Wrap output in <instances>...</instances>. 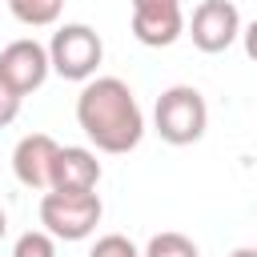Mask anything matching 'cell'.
I'll list each match as a JSON object with an SVG mask.
<instances>
[{
	"instance_id": "cell-9",
	"label": "cell",
	"mask_w": 257,
	"mask_h": 257,
	"mask_svg": "<svg viewBox=\"0 0 257 257\" xmlns=\"http://www.w3.org/2000/svg\"><path fill=\"white\" fill-rule=\"evenodd\" d=\"M100 185V161L84 145H60L52 161V189L64 193H88Z\"/></svg>"
},
{
	"instance_id": "cell-7",
	"label": "cell",
	"mask_w": 257,
	"mask_h": 257,
	"mask_svg": "<svg viewBox=\"0 0 257 257\" xmlns=\"http://www.w3.org/2000/svg\"><path fill=\"white\" fill-rule=\"evenodd\" d=\"M185 32L181 0H133V36L149 48H169Z\"/></svg>"
},
{
	"instance_id": "cell-10",
	"label": "cell",
	"mask_w": 257,
	"mask_h": 257,
	"mask_svg": "<svg viewBox=\"0 0 257 257\" xmlns=\"http://www.w3.org/2000/svg\"><path fill=\"white\" fill-rule=\"evenodd\" d=\"M8 12L28 28H48V24L60 20L64 0H8Z\"/></svg>"
},
{
	"instance_id": "cell-8",
	"label": "cell",
	"mask_w": 257,
	"mask_h": 257,
	"mask_svg": "<svg viewBox=\"0 0 257 257\" xmlns=\"http://www.w3.org/2000/svg\"><path fill=\"white\" fill-rule=\"evenodd\" d=\"M56 141L48 133H28L12 149V173L24 189H52V161H56Z\"/></svg>"
},
{
	"instance_id": "cell-14",
	"label": "cell",
	"mask_w": 257,
	"mask_h": 257,
	"mask_svg": "<svg viewBox=\"0 0 257 257\" xmlns=\"http://www.w3.org/2000/svg\"><path fill=\"white\" fill-rule=\"evenodd\" d=\"M20 104H24V92H16L8 76H0V128L16 120V112H20Z\"/></svg>"
},
{
	"instance_id": "cell-1",
	"label": "cell",
	"mask_w": 257,
	"mask_h": 257,
	"mask_svg": "<svg viewBox=\"0 0 257 257\" xmlns=\"http://www.w3.org/2000/svg\"><path fill=\"white\" fill-rule=\"evenodd\" d=\"M76 124L100 153H128L145 137V112L120 76H92L76 96Z\"/></svg>"
},
{
	"instance_id": "cell-2",
	"label": "cell",
	"mask_w": 257,
	"mask_h": 257,
	"mask_svg": "<svg viewBox=\"0 0 257 257\" xmlns=\"http://www.w3.org/2000/svg\"><path fill=\"white\" fill-rule=\"evenodd\" d=\"M153 124L169 145H193L209 128V104L193 84H173L153 104Z\"/></svg>"
},
{
	"instance_id": "cell-16",
	"label": "cell",
	"mask_w": 257,
	"mask_h": 257,
	"mask_svg": "<svg viewBox=\"0 0 257 257\" xmlns=\"http://www.w3.org/2000/svg\"><path fill=\"white\" fill-rule=\"evenodd\" d=\"M229 257H257V249H253V245H241V249H233Z\"/></svg>"
},
{
	"instance_id": "cell-3",
	"label": "cell",
	"mask_w": 257,
	"mask_h": 257,
	"mask_svg": "<svg viewBox=\"0 0 257 257\" xmlns=\"http://www.w3.org/2000/svg\"><path fill=\"white\" fill-rule=\"evenodd\" d=\"M100 197L96 189L88 193H64V189H48L40 197V225L56 237V241H84L92 237V229L100 225Z\"/></svg>"
},
{
	"instance_id": "cell-15",
	"label": "cell",
	"mask_w": 257,
	"mask_h": 257,
	"mask_svg": "<svg viewBox=\"0 0 257 257\" xmlns=\"http://www.w3.org/2000/svg\"><path fill=\"white\" fill-rule=\"evenodd\" d=\"M241 44H245V56H249V60H257V20L241 24Z\"/></svg>"
},
{
	"instance_id": "cell-11",
	"label": "cell",
	"mask_w": 257,
	"mask_h": 257,
	"mask_svg": "<svg viewBox=\"0 0 257 257\" xmlns=\"http://www.w3.org/2000/svg\"><path fill=\"white\" fill-rule=\"evenodd\" d=\"M141 257H201V249L185 233H157V237H149Z\"/></svg>"
},
{
	"instance_id": "cell-6",
	"label": "cell",
	"mask_w": 257,
	"mask_h": 257,
	"mask_svg": "<svg viewBox=\"0 0 257 257\" xmlns=\"http://www.w3.org/2000/svg\"><path fill=\"white\" fill-rule=\"evenodd\" d=\"M48 72H52V64H48V44H40V40H32V36H20V40H12L4 52H0V76H8L12 80V88L16 92H36L44 80H48Z\"/></svg>"
},
{
	"instance_id": "cell-13",
	"label": "cell",
	"mask_w": 257,
	"mask_h": 257,
	"mask_svg": "<svg viewBox=\"0 0 257 257\" xmlns=\"http://www.w3.org/2000/svg\"><path fill=\"white\" fill-rule=\"evenodd\" d=\"M88 257H141V249L124 233H104V237H96V245L88 249Z\"/></svg>"
},
{
	"instance_id": "cell-4",
	"label": "cell",
	"mask_w": 257,
	"mask_h": 257,
	"mask_svg": "<svg viewBox=\"0 0 257 257\" xmlns=\"http://www.w3.org/2000/svg\"><path fill=\"white\" fill-rule=\"evenodd\" d=\"M100 60H104V40L96 36V28H88L80 20L60 24L48 40V64L64 80H92Z\"/></svg>"
},
{
	"instance_id": "cell-17",
	"label": "cell",
	"mask_w": 257,
	"mask_h": 257,
	"mask_svg": "<svg viewBox=\"0 0 257 257\" xmlns=\"http://www.w3.org/2000/svg\"><path fill=\"white\" fill-rule=\"evenodd\" d=\"M4 233H8V217H4V209H0V241H4Z\"/></svg>"
},
{
	"instance_id": "cell-12",
	"label": "cell",
	"mask_w": 257,
	"mask_h": 257,
	"mask_svg": "<svg viewBox=\"0 0 257 257\" xmlns=\"http://www.w3.org/2000/svg\"><path fill=\"white\" fill-rule=\"evenodd\" d=\"M12 257H56V237L48 229H28L16 237Z\"/></svg>"
},
{
	"instance_id": "cell-5",
	"label": "cell",
	"mask_w": 257,
	"mask_h": 257,
	"mask_svg": "<svg viewBox=\"0 0 257 257\" xmlns=\"http://www.w3.org/2000/svg\"><path fill=\"white\" fill-rule=\"evenodd\" d=\"M189 36L201 52H225L241 36V12L233 0H201L189 20Z\"/></svg>"
}]
</instances>
